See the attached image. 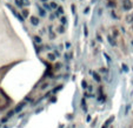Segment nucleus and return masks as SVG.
<instances>
[{
    "instance_id": "3",
    "label": "nucleus",
    "mask_w": 133,
    "mask_h": 128,
    "mask_svg": "<svg viewBox=\"0 0 133 128\" xmlns=\"http://www.w3.org/2000/svg\"><path fill=\"white\" fill-rule=\"evenodd\" d=\"M113 120H114V116H111L110 119H107V121H106V122H105V125L102 126V128H107V127H108V126H110V124H111L112 121H113Z\"/></svg>"
},
{
    "instance_id": "8",
    "label": "nucleus",
    "mask_w": 133,
    "mask_h": 128,
    "mask_svg": "<svg viewBox=\"0 0 133 128\" xmlns=\"http://www.w3.org/2000/svg\"><path fill=\"white\" fill-rule=\"evenodd\" d=\"M64 13V9L62 7H58V12H57V15H60V14Z\"/></svg>"
},
{
    "instance_id": "9",
    "label": "nucleus",
    "mask_w": 133,
    "mask_h": 128,
    "mask_svg": "<svg viewBox=\"0 0 133 128\" xmlns=\"http://www.w3.org/2000/svg\"><path fill=\"white\" fill-rule=\"evenodd\" d=\"M93 76H94V79H95V81H98V82H99V81L101 80V79H100V76H99V75H98L97 73H94V74H93Z\"/></svg>"
},
{
    "instance_id": "11",
    "label": "nucleus",
    "mask_w": 133,
    "mask_h": 128,
    "mask_svg": "<svg viewBox=\"0 0 133 128\" xmlns=\"http://www.w3.org/2000/svg\"><path fill=\"white\" fill-rule=\"evenodd\" d=\"M34 40H36V42H38V44H39V42H41V39H40L39 36H34Z\"/></svg>"
},
{
    "instance_id": "7",
    "label": "nucleus",
    "mask_w": 133,
    "mask_h": 128,
    "mask_svg": "<svg viewBox=\"0 0 133 128\" xmlns=\"http://www.w3.org/2000/svg\"><path fill=\"white\" fill-rule=\"evenodd\" d=\"M47 58H48V60H51V61H54V60H55L54 54H48V55H47Z\"/></svg>"
},
{
    "instance_id": "10",
    "label": "nucleus",
    "mask_w": 133,
    "mask_h": 128,
    "mask_svg": "<svg viewBox=\"0 0 133 128\" xmlns=\"http://www.w3.org/2000/svg\"><path fill=\"white\" fill-rule=\"evenodd\" d=\"M22 15H24V18H26L27 15H28V11H27V9H24V11H22Z\"/></svg>"
},
{
    "instance_id": "4",
    "label": "nucleus",
    "mask_w": 133,
    "mask_h": 128,
    "mask_svg": "<svg viewBox=\"0 0 133 128\" xmlns=\"http://www.w3.org/2000/svg\"><path fill=\"white\" fill-rule=\"evenodd\" d=\"M31 22H32V25L37 26V25L39 24V20H38V18H37V17H31Z\"/></svg>"
},
{
    "instance_id": "1",
    "label": "nucleus",
    "mask_w": 133,
    "mask_h": 128,
    "mask_svg": "<svg viewBox=\"0 0 133 128\" xmlns=\"http://www.w3.org/2000/svg\"><path fill=\"white\" fill-rule=\"evenodd\" d=\"M123 8L126 9V11H129V9L132 8V2H131V0H124V1H123Z\"/></svg>"
},
{
    "instance_id": "13",
    "label": "nucleus",
    "mask_w": 133,
    "mask_h": 128,
    "mask_svg": "<svg viewBox=\"0 0 133 128\" xmlns=\"http://www.w3.org/2000/svg\"><path fill=\"white\" fill-rule=\"evenodd\" d=\"M40 14H41V15H45V12L43 11V9H40Z\"/></svg>"
},
{
    "instance_id": "14",
    "label": "nucleus",
    "mask_w": 133,
    "mask_h": 128,
    "mask_svg": "<svg viewBox=\"0 0 133 128\" xmlns=\"http://www.w3.org/2000/svg\"><path fill=\"white\" fill-rule=\"evenodd\" d=\"M61 22H62V24H65V22H66V19L62 18V19H61Z\"/></svg>"
},
{
    "instance_id": "12",
    "label": "nucleus",
    "mask_w": 133,
    "mask_h": 128,
    "mask_svg": "<svg viewBox=\"0 0 133 128\" xmlns=\"http://www.w3.org/2000/svg\"><path fill=\"white\" fill-rule=\"evenodd\" d=\"M22 106H24V103H21V105H19L18 107H17V109H15V112H19V110L22 108Z\"/></svg>"
},
{
    "instance_id": "15",
    "label": "nucleus",
    "mask_w": 133,
    "mask_h": 128,
    "mask_svg": "<svg viewBox=\"0 0 133 128\" xmlns=\"http://www.w3.org/2000/svg\"><path fill=\"white\" fill-rule=\"evenodd\" d=\"M132 30H133V24H132Z\"/></svg>"
},
{
    "instance_id": "2",
    "label": "nucleus",
    "mask_w": 133,
    "mask_h": 128,
    "mask_svg": "<svg viewBox=\"0 0 133 128\" xmlns=\"http://www.w3.org/2000/svg\"><path fill=\"white\" fill-rule=\"evenodd\" d=\"M15 2H17L18 6H30L28 0H15Z\"/></svg>"
},
{
    "instance_id": "5",
    "label": "nucleus",
    "mask_w": 133,
    "mask_h": 128,
    "mask_svg": "<svg viewBox=\"0 0 133 128\" xmlns=\"http://www.w3.org/2000/svg\"><path fill=\"white\" fill-rule=\"evenodd\" d=\"M126 21L130 22V24H131V22L133 24V13H130L129 15L126 17Z\"/></svg>"
},
{
    "instance_id": "6",
    "label": "nucleus",
    "mask_w": 133,
    "mask_h": 128,
    "mask_svg": "<svg viewBox=\"0 0 133 128\" xmlns=\"http://www.w3.org/2000/svg\"><path fill=\"white\" fill-rule=\"evenodd\" d=\"M49 6H51V8H53V9H57V8H58L57 2H53V1H52V2L49 4Z\"/></svg>"
}]
</instances>
